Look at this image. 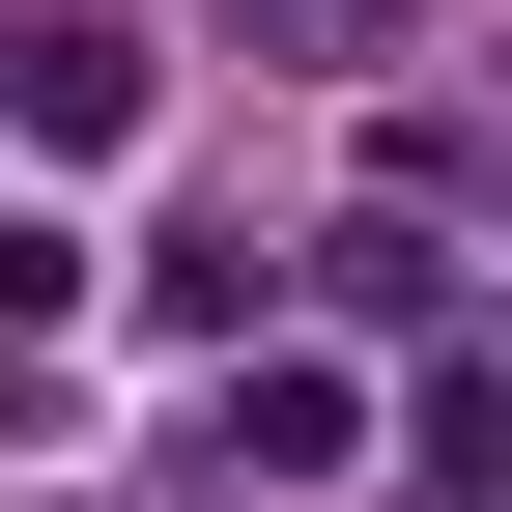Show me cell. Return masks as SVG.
<instances>
[{"mask_svg": "<svg viewBox=\"0 0 512 512\" xmlns=\"http://www.w3.org/2000/svg\"><path fill=\"white\" fill-rule=\"evenodd\" d=\"M0 143L114 171V143H143V29H114V0H29V29H0Z\"/></svg>", "mask_w": 512, "mask_h": 512, "instance_id": "1", "label": "cell"}, {"mask_svg": "<svg viewBox=\"0 0 512 512\" xmlns=\"http://www.w3.org/2000/svg\"><path fill=\"white\" fill-rule=\"evenodd\" d=\"M228 456H256V484H342V456H370V399H342V370H256V399H228Z\"/></svg>", "mask_w": 512, "mask_h": 512, "instance_id": "2", "label": "cell"}, {"mask_svg": "<svg viewBox=\"0 0 512 512\" xmlns=\"http://www.w3.org/2000/svg\"><path fill=\"white\" fill-rule=\"evenodd\" d=\"M399 456L456 484V512H512V370H427V399H399Z\"/></svg>", "mask_w": 512, "mask_h": 512, "instance_id": "3", "label": "cell"}, {"mask_svg": "<svg viewBox=\"0 0 512 512\" xmlns=\"http://www.w3.org/2000/svg\"><path fill=\"white\" fill-rule=\"evenodd\" d=\"M57 313H86V228H57V200H29V228H0V370H29V342H57Z\"/></svg>", "mask_w": 512, "mask_h": 512, "instance_id": "4", "label": "cell"}, {"mask_svg": "<svg viewBox=\"0 0 512 512\" xmlns=\"http://www.w3.org/2000/svg\"><path fill=\"white\" fill-rule=\"evenodd\" d=\"M256 29H285V57H342V29H370V0H256Z\"/></svg>", "mask_w": 512, "mask_h": 512, "instance_id": "5", "label": "cell"}]
</instances>
